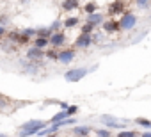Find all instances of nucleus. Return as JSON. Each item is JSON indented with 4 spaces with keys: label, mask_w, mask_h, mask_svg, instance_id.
<instances>
[{
    "label": "nucleus",
    "mask_w": 151,
    "mask_h": 137,
    "mask_svg": "<svg viewBox=\"0 0 151 137\" xmlns=\"http://www.w3.org/2000/svg\"><path fill=\"white\" fill-rule=\"evenodd\" d=\"M93 29H94V25H93V23H89V22H86V25L82 27V34H91V32H93Z\"/></svg>",
    "instance_id": "412c9836"
},
{
    "label": "nucleus",
    "mask_w": 151,
    "mask_h": 137,
    "mask_svg": "<svg viewBox=\"0 0 151 137\" xmlns=\"http://www.w3.org/2000/svg\"><path fill=\"white\" fill-rule=\"evenodd\" d=\"M135 123H137V125H140V126H144V128H151V121H149V119L137 118V119H135Z\"/></svg>",
    "instance_id": "6ab92c4d"
},
{
    "label": "nucleus",
    "mask_w": 151,
    "mask_h": 137,
    "mask_svg": "<svg viewBox=\"0 0 151 137\" xmlns=\"http://www.w3.org/2000/svg\"><path fill=\"white\" fill-rule=\"evenodd\" d=\"M73 59H75V52L73 50H64V52H59V55H57V61L62 62V64H69Z\"/></svg>",
    "instance_id": "20e7f679"
},
{
    "label": "nucleus",
    "mask_w": 151,
    "mask_h": 137,
    "mask_svg": "<svg viewBox=\"0 0 151 137\" xmlns=\"http://www.w3.org/2000/svg\"><path fill=\"white\" fill-rule=\"evenodd\" d=\"M43 126H46L45 125V121H37V119H32V121H27L25 125H22L20 126V133L22 135H34V133H37Z\"/></svg>",
    "instance_id": "f257e3e1"
},
{
    "label": "nucleus",
    "mask_w": 151,
    "mask_h": 137,
    "mask_svg": "<svg viewBox=\"0 0 151 137\" xmlns=\"http://www.w3.org/2000/svg\"><path fill=\"white\" fill-rule=\"evenodd\" d=\"M103 30H105V32H116V30H119V22H116V20L105 22V23H103Z\"/></svg>",
    "instance_id": "6e6552de"
},
{
    "label": "nucleus",
    "mask_w": 151,
    "mask_h": 137,
    "mask_svg": "<svg viewBox=\"0 0 151 137\" xmlns=\"http://www.w3.org/2000/svg\"><path fill=\"white\" fill-rule=\"evenodd\" d=\"M11 39H18L20 45L29 43V36H27V34H16V32H13V34H11Z\"/></svg>",
    "instance_id": "2eb2a0df"
},
{
    "label": "nucleus",
    "mask_w": 151,
    "mask_h": 137,
    "mask_svg": "<svg viewBox=\"0 0 151 137\" xmlns=\"http://www.w3.org/2000/svg\"><path fill=\"white\" fill-rule=\"evenodd\" d=\"M37 36H45V37H50V29H37L36 30Z\"/></svg>",
    "instance_id": "4be33fe9"
},
{
    "label": "nucleus",
    "mask_w": 151,
    "mask_h": 137,
    "mask_svg": "<svg viewBox=\"0 0 151 137\" xmlns=\"http://www.w3.org/2000/svg\"><path fill=\"white\" fill-rule=\"evenodd\" d=\"M101 20H103V14L101 13H89L87 14V22L89 23H93V25H98V23H101Z\"/></svg>",
    "instance_id": "9d476101"
},
{
    "label": "nucleus",
    "mask_w": 151,
    "mask_h": 137,
    "mask_svg": "<svg viewBox=\"0 0 151 137\" xmlns=\"http://www.w3.org/2000/svg\"><path fill=\"white\" fill-rule=\"evenodd\" d=\"M77 4H78V0H64V2H62V9L64 11H73L75 7H77Z\"/></svg>",
    "instance_id": "4468645a"
},
{
    "label": "nucleus",
    "mask_w": 151,
    "mask_h": 137,
    "mask_svg": "<svg viewBox=\"0 0 151 137\" xmlns=\"http://www.w3.org/2000/svg\"><path fill=\"white\" fill-rule=\"evenodd\" d=\"M48 43H50L48 37H45V36H37V39L34 41V46H37V48H46Z\"/></svg>",
    "instance_id": "ddd939ff"
},
{
    "label": "nucleus",
    "mask_w": 151,
    "mask_h": 137,
    "mask_svg": "<svg viewBox=\"0 0 151 137\" xmlns=\"http://www.w3.org/2000/svg\"><path fill=\"white\" fill-rule=\"evenodd\" d=\"M100 121H101L105 126H110V128H121V126H123V125H121L116 118H112V116H109V114L101 116V118H100Z\"/></svg>",
    "instance_id": "39448f33"
},
{
    "label": "nucleus",
    "mask_w": 151,
    "mask_h": 137,
    "mask_svg": "<svg viewBox=\"0 0 151 137\" xmlns=\"http://www.w3.org/2000/svg\"><path fill=\"white\" fill-rule=\"evenodd\" d=\"M6 34V29H4V25H0V37H2Z\"/></svg>",
    "instance_id": "2f4dec72"
},
{
    "label": "nucleus",
    "mask_w": 151,
    "mask_h": 137,
    "mask_svg": "<svg viewBox=\"0 0 151 137\" xmlns=\"http://www.w3.org/2000/svg\"><path fill=\"white\" fill-rule=\"evenodd\" d=\"M91 43H93L91 34H82L77 41H75V46H77V48H86V46H89Z\"/></svg>",
    "instance_id": "0eeeda50"
},
{
    "label": "nucleus",
    "mask_w": 151,
    "mask_h": 137,
    "mask_svg": "<svg viewBox=\"0 0 151 137\" xmlns=\"http://www.w3.org/2000/svg\"><path fill=\"white\" fill-rule=\"evenodd\" d=\"M69 114H68V109H62L59 114H55L53 118H52V123H55V121H59V119H64V118H68Z\"/></svg>",
    "instance_id": "f3484780"
},
{
    "label": "nucleus",
    "mask_w": 151,
    "mask_h": 137,
    "mask_svg": "<svg viewBox=\"0 0 151 137\" xmlns=\"http://www.w3.org/2000/svg\"><path fill=\"white\" fill-rule=\"evenodd\" d=\"M96 135H100V137H109L110 132H109V130H96Z\"/></svg>",
    "instance_id": "393cba45"
},
{
    "label": "nucleus",
    "mask_w": 151,
    "mask_h": 137,
    "mask_svg": "<svg viewBox=\"0 0 151 137\" xmlns=\"http://www.w3.org/2000/svg\"><path fill=\"white\" fill-rule=\"evenodd\" d=\"M43 55H45L43 48H37V46H34V48H30V50L27 52V57H29V59H41Z\"/></svg>",
    "instance_id": "9b49d317"
},
{
    "label": "nucleus",
    "mask_w": 151,
    "mask_h": 137,
    "mask_svg": "<svg viewBox=\"0 0 151 137\" xmlns=\"http://www.w3.org/2000/svg\"><path fill=\"white\" fill-rule=\"evenodd\" d=\"M23 34H27V36H34V34H36V29H25Z\"/></svg>",
    "instance_id": "c85d7f7f"
},
{
    "label": "nucleus",
    "mask_w": 151,
    "mask_h": 137,
    "mask_svg": "<svg viewBox=\"0 0 151 137\" xmlns=\"http://www.w3.org/2000/svg\"><path fill=\"white\" fill-rule=\"evenodd\" d=\"M50 43H52V46H60V45H64V41H66V36L62 34V32H53V34H50Z\"/></svg>",
    "instance_id": "423d86ee"
},
{
    "label": "nucleus",
    "mask_w": 151,
    "mask_h": 137,
    "mask_svg": "<svg viewBox=\"0 0 151 137\" xmlns=\"http://www.w3.org/2000/svg\"><path fill=\"white\" fill-rule=\"evenodd\" d=\"M59 105H60V107H62V109H68V103H66V102H60V103H59Z\"/></svg>",
    "instance_id": "473e14b6"
},
{
    "label": "nucleus",
    "mask_w": 151,
    "mask_h": 137,
    "mask_svg": "<svg viewBox=\"0 0 151 137\" xmlns=\"http://www.w3.org/2000/svg\"><path fill=\"white\" fill-rule=\"evenodd\" d=\"M151 4V0H137V6L139 7H147Z\"/></svg>",
    "instance_id": "5701e85b"
},
{
    "label": "nucleus",
    "mask_w": 151,
    "mask_h": 137,
    "mask_svg": "<svg viewBox=\"0 0 151 137\" xmlns=\"http://www.w3.org/2000/svg\"><path fill=\"white\" fill-rule=\"evenodd\" d=\"M93 37V43H100V39H101V34H94V36H91Z\"/></svg>",
    "instance_id": "c756f323"
},
{
    "label": "nucleus",
    "mask_w": 151,
    "mask_h": 137,
    "mask_svg": "<svg viewBox=\"0 0 151 137\" xmlns=\"http://www.w3.org/2000/svg\"><path fill=\"white\" fill-rule=\"evenodd\" d=\"M119 135H121V137H133V135H135V132H132V130H130V132H128V130H124V132H121Z\"/></svg>",
    "instance_id": "a878e982"
},
{
    "label": "nucleus",
    "mask_w": 151,
    "mask_h": 137,
    "mask_svg": "<svg viewBox=\"0 0 151 137\" xmlns=\"http://www.w3.org/2000/svg\"><path fill=\"white\" fill-rule=\"evenodd\" d=\"M0 23L6 25V23H7V18H6V16H0Z\"/></svg>",
    "instance_id": "7c9ffc66"
},
{
    "label": "nucleus",
    "mask_w": 151,
    "mask_h": 137,
    "mask_svg": "<svg viewBox=\"0 0 151 137\" xmlns=\"http://www.w3.org/2000/svg\"><path fill=\"white\" fill-rule=\"evenodd\" d=\"M89 132H91L89 126H75L73 128V133H77V135H87Z\"/></svg>",
    "instance_id": "dca6fc26"
},
{
    "label": "nucleus",
    "mask_w": 151,
    "mask_h": 137,
    "mask_svg": "<svg viewBox=\"0 0 151 137\" xmlns=\"http://www.w3.org/2000/svg\"><path fill=\"white\" fill-rule=\"evenodd\" d=\"M59 128H60V125H59V123H53V125H52V126H48V128H45V126H43L37 133H39V135H50V133L59 132Z\"/></svg>",
    "instance_id": "f8f14e48"
},
{
    "label": "nucleus",
    "mask_w": 151,
    "mask_h": 137,
    "mask_svg": "<svg viewBox=\"0 0 151 137\" xmlns=\"http://www.w3.org/2000/svg\"><path fill=\"white\" fill-rule=\"evenodd\" d=\"M78 25V18H68L66 22H64V27H68V29H73V27H77Z\"/></svg>",
    "instance_id": "a211bd4d"
},
{
    "label": "nucleus",
    "mask_w": 151,
    "mask_h": 137,
    "mask_svg": "<svg viewBox=\"0 0 151 137\" xmlns=\"http://www.w3.org/2000/svg\"><path fill=\"white\" fill-rule=\"evenodd\" d=\"M89 71H91V70H87V68H75V70L66 71L64 79H66L68 82H78V80H82Z\"/></svg>",
    "instance_id": "f03ea898"
},
{
    "label": "nucleus",
    "mask_w": 151,
    "mask_h": 137,
    "mask_svg": "<svg viewBox=\"0 0 151 137\" xmlns=\"http://www.w3.org/2000/svg\"><path fill=\"white\" fill-rule=\"evenodd\" d=\"M135 23H137V16L124 11L123 18H121V22H119V29H123V30H132V29L135 27Z\"/></svg>",
    "instance_id": "7ed1b4c3"
},
{
    "label": "nucleus",
    "mask_w": 151,
    "mask_h": 137,
    "mask_svg": "<svg viewBox=\"0 0 151 137\" xmlns=\"http://www.w3.org/2000/svg\"><path fill=\"white\" fill-rule=\"evenodd\" d=\"M60 25H62V23H60L59 20H55V22L52 23V27H50V30H53V32H55V30H59V29H60Z\"/></svg>",
    "instance_id": "b1692460"
},
{
    "label": "nucleus",
    "mask_w": 151,
    "mask_h": 137,
    "mask_svg": "<svg viewBox=\"0 0 151 137\" xmlns=\"http://www.w3.org/2000/svg\"><path fill=\"white\" fill-rule=\"evenodd\" d=\"M109 13H110V14H116V13H124V4L121 2V0H117V2L110 4V7H109Z\"/></svg>",
    "instance_id": "1a4fd4ad"
},
{
    "label": "nucleus",
    "mask_w": 151,
    "mask_h": 137,
    "mask_svg": "<svg viewBox=\"0 0 151 137\" xmlns=\"http://www.w3.org/2000/svg\"><path fill=\"white\" fill-rule=\"evenodd\" d=\"M57 55H59V53H57V52H53V50L46 52V57H48V59H57Z\"/></svg>",
    "instance_id": "cd10ccee"
},
{
    "label": "nucleus",
    "mask_w": 151,
    "mask_h": 137,
    "mask_svg": "<svg viewBox=\"0 0 151 137\" xmlns=\"http://www.w3.org/2000/svg\"><path fill=\"white\" fill-rule=\"evenodd\" d=\"M77 110H78V107H77V105H71V107H68V114H69V116H73V114L77 112Z\"/></svg>",
    "instance_id": "bb28decb"
},
{
    "label": "nucleus",
    "mask_w": 151,
    "mask_h": 137,
    "mask_svg": "<svg viewBox=\"0 0 151 137\" xmlns=\"http://www.w3.org/2000/svg\"><path fill=\"white\" fill-rule=\"evenodd\" d=\"M96 9H98V4H96V2H89V4L86 6V13H87V14H89V13H94Z\"/></svg>",
    "instance_id": "aec40b11"
}]
</instances>
